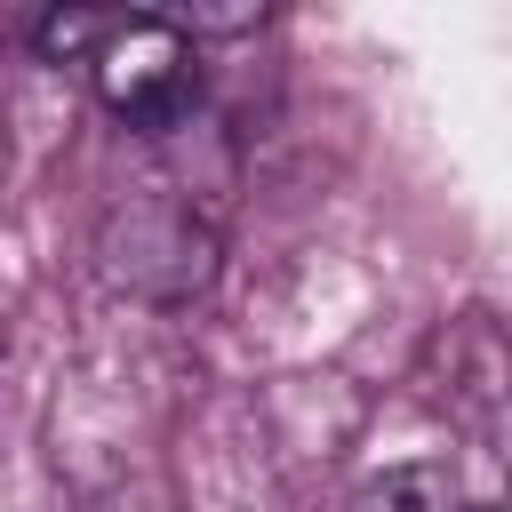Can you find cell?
<instances>
[{"instance_id":"6da1fadb","label":"cell","mask_w":512,"mask_h":512,"mask_svg":"<svg viewBox=\"0 0 512 512\" xmlns=\"http://www.w3.org/2000/svg\"><path fill=\"white\" fill-rule=\"evenodd\" d=\"M96 272L136 304H192L216 280V224L184 192H128L96 224Z\"/></svg>"},{"instance_id":"8992f818","label":"cell","mask_w":512,"mask_h":512,"mask_svg":"<svg viewBox=\"0 0 512 512\" xmlns=\"http://www.w3.org/2000/svg\"><path fill=\"white\" fill-rule=\"evenodd\" d=\"M464 512H496V504H464Z\"/></svg>"},{"instance_id":"5b68a950","label":"cell","mask_w":512,"mask_h":512,"mask_svg":"<svg viewBox=\"0 0 512 512\" xmlns=\"http://www.w3.org/2000/svg\"><path fill=\"white\" fill-rule=\"evenodd\" d=\"M184 40H200V32H256L264 24V0H240V8H176L168 16Z\"/></svg>"},{"instance_id":"7a4b0ae2","label":"cell","mask_w":512,"mask_h":512,"mask_svg":"<svg viewBox=\"0 0 512 512\" xmlns=\"http://www.w3.org/2000/svg\"><path fill=\"white\" fill-rule=\"evenodd\" d=\"M88 80L96 104L136 136H168L200 112V48L168 16H112L88 48Z\"/></svg>"},{"instance_id":"277c9868","label":"cell","mask_w":512,"mask_h":512,"mask_svg":"<svg viewBox=\"0 0 512 512\" xmlns=\"http://www.w3.org/2000/svg\"><path fill=\"white\" fill-rule=\"evenodd\" d=\"M104 24H112V8H56V16L32 24V48L48 64H88V48L104 40Z\"/></svg>"},{"instance_id":"3957f363","label":"cell","mask_w":512,"mask_h":512,"mask_svg":"<svg viewBox=\"0 0 512 512\" xmlns=\"http://www.w3.org/2000/svg\"><path fill=\"white\" fill-rule=\"evenodd\" d=\"M352 512H464V480H456V464H440V456L384 464L376 480H360Z\"/></svg>"}]
</instances>
